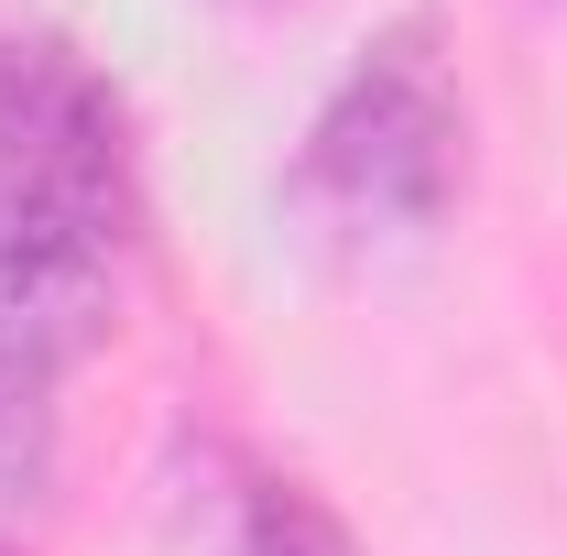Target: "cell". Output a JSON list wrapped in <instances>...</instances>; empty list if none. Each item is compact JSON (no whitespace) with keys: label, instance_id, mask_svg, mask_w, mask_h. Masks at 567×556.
<instances>
[{"label":"cell","instance_id":"cell-5","mask_svg":"<svg viewBox=\"0 0 567 556\" xmlns=\"http://www.w3.org/2000/svg\"><path fill=\"white\" fill-rule=\"evenodd\" d=\"M0 556H11V546H0Z\"/></svg>","mask_w":567,"mask_h":556},{"label":"cell","instance_id":"cell-1","mask_svg":"<svg viewBox=\"0 0 567 556\" xmlns=\"http://www.w3.org/2000/svg\"><path fill=\"white\" fill-rule=\"evenodd\" d=\"M132 142L110 87L44 33H0V339L44 371L110 328Z\"/></svg>","mask_w":567,"mask_h":556},{"label":"cell","instance_id":"cell-4","mask_svg":"<svg viewBox=\"0 0 567 556\" xmlns=\"http://www.w3.org/2000/svg\"><path fill=\"white\" fill-rule=\"evenodd\" d=\"M240 546L251 556H360L350 546V524L317 502L306 481H262L251 491V524H240Z\"/></svg>","mask_w":567,"mask_h":556},{"label":"cell","instance_id":"cell-3","mask_svg":"<svg viewBox=\"0 0 567 556\" xmlns=\"http://www.w3.org/2000/svg\"><path fill=\"white\" fill-rule=\"evenodd\" d=\"M55 470V415H44V360L0 339V502H33Z\"/></svg>","mask_w":567,"mask_h":556},{"label":"cell","instance_id":"cell-2","mask_svg":"<svg viewBox=\"0 0 567 556\" xmlns=\"http://www.w3.org/2000/svg\"><path fill=\"white\" fill-rule=\"evenodd\" d=\"M458 142H470V110H458V76L436 55V22L404 11L350 66V87L317 110L295 197L350 218V229H425L458 197Z\"/></svg>","mask_w":567,"mask_h":556}]
</instances>
